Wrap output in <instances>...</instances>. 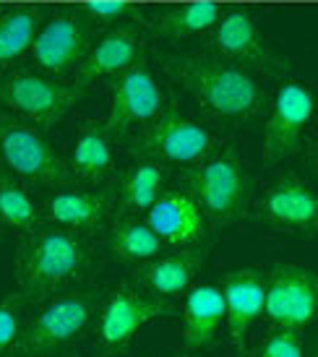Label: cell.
I'll list each match as a JSON object with an SVG mask.
<instances>
[{
	"mask_svg": "<svg viewBox=\"0 0 318 357\" xmlns=\"http://www.w3.org/2000/svg\"><path fill=\"white\" fill-rule=\"evenodd\" d=\"M91 250L84 232L66 227H37L26 232L16 250V282L29 303H45L68 292L86 277Z\"/></svg>",
	"mask_w": 318,
	"mask_h": 357,
	"instance_id": "obj_1",
	"label": "cell"
},
{
	"mask_svg": "<svg viewBox=\"0 0 318 357\" xmlns=\"http://www.w3.org/2000/svg\"><path fill=\"white\" fill-rule=\"evenodd\" d=\"M167 70L214 118L245 120L261 107L259 81L232 60L186 55L167 60Z\"/></svg>",
	"mask_w": 318,
	"mask_h": 357,
	"instance_id": "obj_2",
	"label": "cell"
},
{
	"mask_svg": "<svg viewBox=\"0 0 318 357\" xmlns=\"http://www.w3.org/2000/svg\"><path fill=\"white\" fill-rule=\"evenodd\" d=\"M100 300V295L86 289H68L40 303V310L24 326L16 342V355L50 357L79 344L94 328Z\"/></svg>",
	"mask_w": 318,
	"mask_h": 357,
	"instance_id": "obj_3",
	"label": "cell"
},
{
	"mask_svg": "<svg viewBox=\"0 0 318 357\" xmlns=\"http://www.w3.org/2000/svg\"><path fill=\"white\" fill-rule=\"evenodd\" d=\"M186 188L201 201L211 225H229L245 217L250 201V175L235 149H214L190 165Z\"/></svg>",
	"mask_w": 318,
	"mask_h": 357,
	"instance_id": "obj_4",
	"label": "cell"
},
{
	"mask_svg": "<svg viewBox=\"0 0 318 357\" xmlns=\"http://www.w3.org/2000/svg\"><path fill=\"white\" fill-rule=\"evenodd\" d=\"M0 159L16 178L47 188H73L79 180L34 123L8 112H0Z\"/></svg>",
	"mask_w": 318,
	"mask_h": 357,
	"instance_id": "obj_5",
	"label": "cell"
},
{
	"mask_svg": "<svg viewBox=\"0 0 318 357\" xmlns=\"http://www.w3.org/2000/svg\"><path fill=\"white\" fill-rule=\"evenodd\" d=\"M172 316H175L172 300L159 298L139 284L118 287L105 300H100L91 334L102 352H123L139 334V328L151 321Z\"/></svg>",
	"mask_w": 318,
	"mask_h": 357,
	"instance_id": "obj_6",
	"label": "cell"
},
{
	"mask_svg": "<svg viewBox=\"0 0 318 357\" xmlns=\"http://www.w3.org/2000/svg\"><path fill=\"white\" fill-rule=\"evenodd\" d=\"M268 326L305 331L318 321V271L300 264H277L266 274L264 313Z\"/></svg>",
	"mask_w": 318,
	"mask_h": 357,
	"instance_id": "obj_7",
	"label": "cell"
},
{
	"mask_svg": "<svg viewBox=\"0 0 318 357\" xmlns=\"http://www.w3.org/2000/svg\"><path fill=\"white\" fill-rule=\"evenodd\" d=\"M79 97V86L58 84L55 79L29 73V70L0 76V105L34 123L37 128H52L55 123H60Z\"/></svg>",
	"mask_w": 318,
	"mask_h": 357,
	"instance_id": "obj_8",
	"label": "cell"
},
{
	"mask_svg": "<svg viewBox=\"0 0 318 357\" xmlns=\"http://www.w3.org/2000/svg\"><path fill=\"white\" fill-rule=\"evenodd\" d=\"M139 157L157 159L162 165H196L217 149V141L199 120L180 115L178 109H162L144 126L141 139L133 144Z\"/></svg>",
	"mask_w": 318,
	"mask_h": 357,
	"instance_id": "obj_9",
	"label": "cell"
},
{
	"mask_svg": "<svg viewBox=\"0 0 318 357\" xmlns=\"http://www.w3.org/2000/svg\"><path fill=\"white\" fill-rule=\"evenodd\" d=\"M316 112V91L305 81L289 79L277 89L271 115L264 130V159L277 165L298 151L303 133L310 126Z\"/></svg>",
	"mask_w": 318,
	"mask_h": 357,
	"instance_id": "obj_10",
	"label": "cell"
},
{
	"mask_svg": "<svg viewBox=\"0 0 318 357\" xmlns=\"http://www.w3.org/2000/svg\"><path fill=\"white\" fill-rule=\"evenodd\" d=\"M165 109V94L154 73L144 66H130L109 81V109L102 128L107 136H123L136 126H146Z\"/></svg>",
	"mask_w": 318,
	"mask_h": 357,
	"instance_id": "obj_11",
	"label": "cell"
},
{
	"mask_svg": "<svg viewBox=\"0 0 318 357\" xmlns=\"http://www.w3.org/2000/svg\"><path fill=\"white\" fill-rule=\"evenodd\" d=\"M259 217L277 232L316 238L318 190L298 175H282L261 196Z\"/></svg>",
	"mask_w": 318,
	"mask_h": 357,
	"instance_id": "obj_12",
	"label": "cell"
},
{
	"mask_svg": "<svg viewBox=\"0 0 318 357\" xmlns=\"http://www.w3.org/2000/svg\"><path fill=\"white\" fill-rule=\"evenodd\" d=\"M149 227L167 248H193L209 243V217L188 188L165 190L146 211Z\"/></svg>",
	"mask_w": 318,
	"mask_h": 357,
	"instance_id": "obj_13",
	"label": "cell"
},
{
	"mask_svg": "<svg viewBox=\"0 0 318 357\" xmlns=\"http://www.w3.org/2000/svg\"><path fill=\"white\" fill-rule=\"evenodd\" d=\"M86 47H89L86 21L76 10H58L45 26H40L31 42V55L45 73L60 76L79 66Z\"/></svg>",
	"mask_w": 318,
	"mask_h": 357,
	"instance_id": "obj_14",
	"label": "cell"
},
{
	"mask_svg": "<svg viewBox=\"0 0 318 357\" xmlns=\"http://www.w3.org/2000/svg\"><path fill=\"white\" fill-rule=\"evenodd\" d=\"M268 268L245 266L232 268L219 279L225 298V331L235 344H243L245 334L264 313Z\"/></svg>",
	"mask_w": 318,
	"mask_h": 357,
	"instance_id": "obj_15",
	"label": "cell"
},
{
	"mask_svg": "<svg viewBox=\"0 0 318 357\" xmlns=\"http://www.w3.org/2000/svg\"><path fill=\"white\" fill-rule=\"evenodd\" d=\"M209 243H201L193 248H180L172 253H162V256L136 264V284L144 289H149L154 295L165 300H178L186 298L188 289L196 282L199 268L204 266Z\"/></svg>",
	"mask_w": 318,
	"mask_h": 357,
	"instance_id": "obj_16",
	"label": "cell"
},
{
	"mask_svg": "<svg viewBox=\"0 0 318 357\" xmlns=\"http://www.w3.org/2000/svg\"><path fill=\"white\" fill-rule=\"evenodd\" d=\"M115 190H79V188H60L55 190L47 204L45 214L52 225L76 232H91L105 227L115 208Z\"/></svg>",
	"mask_w": 318,
	"mask_h": 357,
	"instance_id": "obj_17",
	"label": "cell"
},
{
	"mask_svg": "<svg viewBox=\"0 0 318 357\" xmlns=\"http://www.w3.org/2000/svg\"><path fill=\"white\" fill-rule=\"evenodd\" d=\"M225 328V298L217 284H193L183 298V349L209 347Z\"/></svg>",
	"mask_w": 318,
	"mask_h": 357,
	"instance_id": "obj_18",
	"label": "cell"
},
{
	"mask_svg": "<svg viewBox=\"0 0 318 357\" xmlns=\"http://www.w3.org/2000/svg\"><path fill=\"white\" fill-rule=\"evenodd\" d=\"M141 50H144V42L136 31L130 29H112L107 31L97 47L84 55V60L79 63L76 70V86L84 89L89 86L91 81L105 79V76H118L123 70H128L130 66H136Z\"/></svg>",
	"mask_w": 318,
	"mask_h": 357,
	"instance_id": "obj_19",
	"label": "cell"
},
{
	"mask_svg": "<svg viewBox=\"0 0 318 357\" xmlns=\"http://www.w3.org/2000/svg\"><path fill=\"white\" fill-rule=\"evenodd\" d=\"M211 47L219 58L238 60V63H256L268 66L271 58L266 45L261 40V31L248 10H229L214 24Z\"/></svg>",
	"mask_w": 318,
	"mask_h": 357,
	"instance_id": "obj_20",
	"label": "cell"
},
{
	"mask_svg": "<svg viewBox=\"0 0 318 357\" xmlns=\"http://www.w3.org/2000/svg\"><path fill=\"white\" fill-rule=\"evenodd\" d=\"M165 193V165L157 159L139 157L118 183L115 201L123 214H146L151 204Z\"/></svg>",
	"mask_w": 318,
	"mask_h": 357,
	"instance_id": "obj_21",
	"label": "cell"
},
{
	"mask_svg": "<svg viewBox=\"0 0 318 357\" xmlns=\"http://www.w3.org/2000/svg\"><path fill=\"white\" fill-rule=\"evenodd\" d=\"M107 248L115 258L136 266V264H144V261L162 256L167 250V245L159 240V235L149 227L146 219L123 214L109 227Z\"/></svg>",
	"mask_w": 318,
	"mask_h": 357,
	"instance_id": "obj_22",
	"label": "cell"
},
{
	"mask_svg": "<svg viewBox=\"0 0 318 357\" xmlns=\"http://www.w3.org/2000/svg\"><path fill=\"white\" fill-rule=\"evenodd\" d=\"M70 169L79 180L102 183L112 169V149H109V136L105 128L86 126L79 133V139L70 151Z\"/></svg>",
	"mask_w": 318,
	"mask_h": 357,
	"instance_id": "obj_23",
	"label": "cell"
},
{
	"mask_svg": "<svg viewBox=\"0 0 318 357\" xmlns=\"http://www.w3.org/2000/svg\"><path fill=\"white\" fill-rule=\"evenodd\" d=\"M40 8H16L0 16V66L21 58L40 31Z\"/></svg>",
	"mask_w": 318,
	"mask_h": 357,
	"instance_id": "obj_24",
	"label": "cell"
},
{
	"mask_svg": "<svg viewBox=\"0 0 318 357\" xmlns=\"http://www.w3.org/2000/svg\"><path fill=\"white\" fill-rule=\"evenodd\" d=\"M0 225L21 232H34L40 227V208L29 190L6 172H0Z\"/></svg>",
	"mask_w": 318,
	"mask_h": 357,
	"instance_id": "obj_25",
	"label": "cell"
},
{
	"mask_svg": "<svg viewBox=\"0 0 318 357\" xmlns=\"http://www.w3.org/2000/svg\"><path fill=\"white\" fill-rule=\"evenodd\" d=\"M217 21L219 8L214 3H188V6H178V8L167 10L157 21V31L167 40H180V37L214 29Z\"/></svg>",
	"mask_w": 318,
	"mask_h": 357,
	"instance_id": "obj_26",
	"label": "cell"
},
{
	"mask_svg": "<svg viewBox=\"0 0 318 357\" xmlns=\"http://www.w3.org/2000/svg\"><path fill=\"white\" fill-rule=\"evenodd\" d=\"M250 357H308L300 331L285 326H268L259 339Z\"/></svg>",
	"mask_w": 318,
	"mask_h": 357,
	"instance_id": "obj_27",
	"label": "cell"
},
{
	"mask_svg": "<svg viewBox=\"0 0 318 357\" xmlns=\"http://www.w3.org/2000/svg\"><path fill=\"white\" fill-rule=\"evenodd\" d=\"M29 300L24 292H13L6 300H0V355L8 347H16L21 331H24V316H26Z\"/></svg>",
	"mask_w": 318,
	"mask_h": 357,
	"instance_id": "obj_28",
	"label": "cell"
},
{
	"mask_svg": "<svg viewBox=\"0 0 318 357\" xmlns=\"http://www.w3.org/2000/svg\"><path fill=\"white\" fill-rule=\"evenodd\" d=\"M84 10L89 13L94 21H102V24H109V21H118L123 16L133 13V6L126 3V0H91L84 6Z\"/></svg>",
	"mask_w": 318,
	"mask_h": 357,
	"instance_id": "obj_29",
	"label": "cell"
},
{
	"mask_svg": "<svg viewBox=\"0 0 318 357\" xmlns=\"http://www.w3.org/2000/svg\"><path fill=\"white\" fill-rule=\"evenodd\" d=\"M308 357H318V339L310 344V349H308Z\"/></svg>",
	"mask_w": 318,
	"mask_h": 357,
	"instance_id": "obj_30",
	"label": "cell"
},
{
	"mask_svg": "<svg viewBox=\"0 0 318 357\" xmlns=\"http://www.w3.org/2000/svg\"><path fill=\"white\" fill-rule=\"evenodd\" d=\"M313 165H316V172H318V146H316V154H313Z\"/></svg>",
	"mask_w": 318,
	"mask_h": 357,
	"instance_id": "obj_31",
	"label": "cell"
},
{
	"mask_svg": "<svg viewBox=\"0 0 318 357\" xmlns=\"http://www.w3.org/2000/svg\"><path fill=\"white\" fill-rule=\"evenodd\" d=\"M0 16H3V10H0Z\"/></svg>",
	"mask_w": 318,
	"mask_h": 357,
	"instance_id": "obj_32",
	"label": "cell"
}]
</instances>
